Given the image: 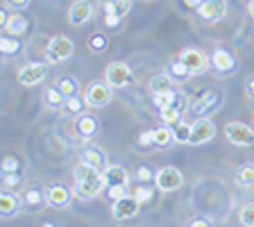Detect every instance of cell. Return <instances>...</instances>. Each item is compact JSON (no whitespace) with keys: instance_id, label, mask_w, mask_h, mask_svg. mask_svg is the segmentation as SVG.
Returning <instances> with one entry per match:
<instances>
[{"instance_id":"cell-22","label":"cell","mask_w":254,"mask_h":227,"mask_svg":"<svg viewBox=\"0 0 254 227\" xmlns=\"http://www.w3.org/2000/svg\"><path fill=\"white\" fill-rule=\"evenodd\" d=\"M5 30L9 32L11 37H21V34H25L27 32V18L21 14H11L9 16V21H7Z\"/></svg>"},{"instance_id":"cell-41","label":"cell","mask_w":254,"mask_h":227,"mask_svg":"<svg viewBox=\"0 0 254 227\" xmlns=\"http://www.w3.org/2000/svg\"><path fill=\"white\" fill-rule=\"evenodd\" d=\"M245 93H248V98L254 102V75L248 79V82H245Z\"/></svg>"},{"instance_id":"cell-7","label":"cell","mask_w":254,"mask_h":227,"mask_svg":"<svg viewBox=\"0 0 254 227\" xmlns=\"http://www.w3.org/2000/svg\"><path fill=\"white\" fill-rule=\"evenodd\" d=\"M216 137V125L209 118H197L190 125V134H189V143L190 146H202V143L211 141Z\"/></svg>"},{"instance_id":"cell-46","label":"cell","mask_w":254,"mask_h":227,"mask_svg":"<svg viewBox=\"0 0 254 227\" xmlns=\"http://www.w3.org/2000/svg\"><path fill=\"white\" fill-rule=\"evenodd\" d=\"M248 14L254 18V0H250V2H248Z\"/></svg>"},{"instance_id":"cell-38","label":"cell","mask_w":254,"mask_h":227,"mask_svg":"<svg viewBox=\"0 0 254 227\" xmlns=\"http://www.w3.org/2000/svg\"><path fill=\"white\" fill-rule=\"evenodd\" d=\"M138 143H141V146H154V130L141 132V137H138Z\"/></svg>"},{"instance_id":"cell-21","label":"cell","mask_w":254,"mask_h":227,"mask_svg":"<svg viewBox=\"0 0 254 227\" xmlns=\"http://www.w3.org/2000/svg\"><path fill=\"white\" fill-rule=\"evenodd\" d=\"M43 100H46V105L50 107V109H59L62 105H66V95L59 91V86H48L46 91H43Z\"/></svg>"},{"instance_id":"cell-35","label":"cell","mask_w":254,"mask_h":227,"mask_svg":"<svg viewBox=\"0 0 254 227\" xmlns=\"http://www.w3.org/2000/svg\"><path fill=\"white\" fill-rule=\"evenodd\" d=\"M105 46H107V39L102 37V34H95V37L89 39V48H91V50H95V53H102V50H105Z\"/></svg>"},{"instance_id":"cell-9","label":"cell","mask_w":254,"mask_h":227,"mask_svg":"<svg viewBox=\"0 0 254 227\" xmlns=\"http://www.w3.org/2000/svg\"><path fill=\"white\" fill-rule=\"evenodd\" d=\"M48 75V66L46 64H25V66H21V71H18V82H21V86H34L39 84V82H43Z\"/></svg>"},{"instance_id":"cell-12","label":"cell","mask_w":254,"mask_h":227,"mask_svg":"<svg viewBox=\"0 0 254 227\" xmlns=\"http://www.w3.org/2000/svg\"><path fill=\"white\" fill-rule=\"evenodd\" d=\"M91 16H93V7H91L89 0H75L68 9V23L73 27H79L84 25Z\"/></svg>"},{"instance_id":"cell-10","label":"cell","mask_w":254,"mask_h":227,"mask_svg":"<svg viewBox=\"0 0 254 227\" xmlns=\"http://www.w3.org/2000/svg\"><path fill=\"white\" fill-rule=\"evenodd\" d=\"M195 11L202 21H206V23L220 21L222 16L227 14V0H204Z\"/></svg>"},{"instance_id":"cell-2","label":"cell","mask_w":254,"mask_h":227,"mask_svg":"<svg viewBox=\"0 0 254 227\" xmlns=\"http://www.w3.org/2000/svg\"><path fill=\"white\" fill-rule=\"evenodd\" d=\"M225 137H227L229 143L241 146V148H250V146H254V130L248 127L245 123L229 121L227 125H225Z\"/></svg>"},{"instance_id":"cell-30","label":"cell","mask_w":254,"mask_h":227,"mask_svg":"<svg viewBox=\"0 0 254 227\" xmlns=\"http://www.w3.org/2000/svg\"><path fill=\"white\" fill-rule=\"evenodd\" d=\"M173 127V132H175V141H180V143H189V134H190V125H184L182 121H177Z\"/></svg>"},{"instance_id":"cell-34","label":"cell","mask_w":254,"mask_h":227,"mask_svg":"<svg viewBox=\"0 0 254 227\" xmlns=\"http://www.w3.org/2000/svg\"><path fill=\"white\" fill-rule=\"evenodd\" d=\"M66 107H68V111H82L86 107V102H84V98L70 95V98H66Z\"/></svg>"},{"instance_id":"cell-19","label":"cell","mask_w":254,"mask_h":227,"mask_svg":"<svg viewBox=\"0 0 254 227\" xmlns=\"http://www.w3.org/2000/svg\"><path fill=\"white\" fill-rule=\"evenodd\" d=\"M180 100H182V95L177 93L175 89L164 91V93H152V102L157 105V109H166V107H170V105L182 107V105H180Z\"/></svg>"},{"instance_id":"cell-14","label":"cell","mask_w":254,"mask_h":227,"mask_svg":"<svg viewBox=\"0 0 254 227\" xmlns=\"http://www.w3.org/2000/svg\"><path fill=\"white\" fill-rule=\"evenodd\" d=\"M70 198H73V191H68L64 184H53L50 189H48V193H46L48 205L55 207V209H62V207H66L70 202Z\"/></svg>"},{"instance_id":"cell-4","label":"cell","mask_w":254,"mask_h":227,"mask_svg":"<svg viewBox=\"0 0 254 227\" xmlns=\"http://www.w3.org/2000/svg\"><path fill=\"white\" fill-rule=\"evenodd\" d=\"M177 59H180V62L184 64L186 69H189L190 75H202V73H206V69H209V62H211V59L206 57L202 50H197V48H184Z\"/></svg>"},{"instance_id":"cell-47","label":"cell","mask_w":254,"mask_h":227,"mask_svg":"<svg viewBox=\"0 0 254 227\" xmlns=\"http://www.w3.org/2000/svg\"><path fill=\"white\" fill-rule=\"evenodd\" d=\"M145 2H150V0H145Z\"/></svg>"},{"instance_id":"cell-8","label":"cell","mask_w":254,"mask_h":227,"mask_svg":"<svg viewBox=\"0 0 254 227\" xmlns=\"http://www.w3.org/2000/svg\"><path fill=\"white\" fill-rule=\"evenodd\" d=\"M107 186L105 177H93V180H75V186H73V196L79 198V200H91L100 193L102 189Z\"/></svg>"},{"instance_id":"cell-3","label":"cell","mask_w":254,"mask_h":227,"mask_svg":"<svg viewBox=\"0 0 254 227\" xmlns=\"http://www.w3.org/2000/svg\"><path fill=\"white\" fill-rule=\"evenodd\" d=\"M132 79H134V73H132V69H129L125 62H111V64H107L105 82H109L114 89H123V86H127Z\"/></svg>"},{"instance_id":"cell-29","label":"cell","mask_w":254,"mask_h":227,"mask_svg":"<svg viewBox=\"0 0 254 227\" xmlns=\"http://www.w3.org/2000/svg\"><path fill=\"white\" fill-rule=\"evenodd\" d=\"M238 218H241V225L254 227V202H248V205L241 207V214H238Z\"/></svg>"},{"instance_id":"cell-37","label":"cell","mask_w":254,"mask_h":227,"mask_svg":"<svg viewBox=\"0 0 254 227\" xmlns=\"http://www.w3.org/2000/svg\"><path fill=\"white\" fill-rule=\"evenodd\" d=\"M107 191H109V198H111V200H118V198L127 196V191H125V184H116V186H107Z\"/></svg>"},{"instance_id":"cell-45","label":"cell","mask_w":254,"mask_h":227,"mask_svg":"<svg viewBox=\"0 0 254 227\" xmlns=\"http://www.w3.org/2000/svg\"><path fill=\"white\" fill-rule=\"evenodd\" d=\"M184 2H186L189 7H195V9H197V7H200L202 2H204V0H184Z\"/></svg>"},{"instance_id":"cell-18","label":"cell","mask_w":254,"mask_h":227,"mask_svg":"<svg viewBox=\"0 0 254 227\" xmlns=\"http://www.w3.org/2000/svg\"><path fill=\"white\" fill-rule=\"evenodd\" d=\"M98 130H100V123H98V118L93 116H79L77 118V134L82 139H91L98 134Z\"/></svg>"},{"instance_id":"cell-6","label":"cell","mask_w":254,"mask_h":227,"mask_svg":"<svg viewBox=\"0 0 254 227\" xmlns=\"http://www.w3.org/2000/svg\"><path fill=\"white\" fill-rule=\"evenodd\" d=\"M73 50H75V43L70 41L68 37H64V34L53 37L50 41H48V48H46L48 59H50V62H55V64L66 62V59L73 55Z\"/></svg>"},{"instance_id":"cell-26","label":"cell","mask_w":254,"mask_h":227,"mask_svg":"<svg viewBox=\"0 0 254 227\" xmlns=\"http://www.w3.org/2000/svg\"><path fill=\"white\" fill-rule=\"evenodd\" d=\"M73 175H75V180H93V177H100L102 173L98 168H93V166H89L86 161H79V164L75 166Z\"/></svg>"},{"instance_id":"cell-15","label":"cell","mask_w":254,"mask_h":227,"mask_svg":"<svg viewBox=\"0 0 254 227\" xmlns=\"http://www.w3.org/2000/svg\"><path fill=\"white\" fill-rule=\"evenodd\" d=\"M211 64H213V69H218V73H229V71L234 69L236 59H234V55L229 53V50H225V48H216L213 55H211Z\"/></svg>"},{"instance_id":"cell-1","label":"cell","mask_w":254,"mask_h":227,"mask_svg":"<svg viewBox=\"0 0 254 227\" xmlns=\"http://www.w3.org/2000/svg\"><path fill=\"white\" fill-rule=\"evenodd\" d=\"M111 89L114 86L109 84V82H91L89 86H86L84 91V102L86 107H93V109H100V107H107L111 102Z\"/></svg>"},{"instance_id":"cell-43","label":"cell","mask_w":254,"mask_h":227,"mask_svg":"<svg viewBox=\"0 0 254 227\" xmlns=\"http://www.w3.org/2000/svg\"><path fill=\"white\" fill-rule=\"evenodd\" d=\"M7 2H9L11 7H18V9H21V7H25V5H30V0H7Z\"/></svg>"},{"instance_id":"cell-36","label":"cell","mask_w":254,"mask_h":227,"mask_svg":"<svg viewBox=\"0 0 254 227\" xmlns=\"http://www.w3.org/2000/svg\"><path fill=\"white\" fill-rule=\"evenodd\" d=\"M136 180L143 182V184H150V180H154V173L148 168V166H141V168L136 170Z\"/></svg>"},{"instance_id":"cell-25","label":"cell","mask_w":254,"mask_h":227,"mask_svg":"<svg viewBox=\"0 0 254 227\" xmlns=\"http://www.w3.org/2000/svg\"><path fill=\"white\" fill-rule=\"evenodd\" d=\"M236 184L245 186V189L254 186V164H245L236 170Z\"/></svg>"},{"instance_id":"cell-23","label":"cell","mask_w":254,"mask_h":227,"mask_svg":"<svg viewBox=\"0 0 254 227\" xmlns=\"http://www.w3.org/2000/svg\"><path fill=\"white\" fill-rule=\"evenodd\" d=\"M175 143V132L170 125H164V127H157L154 130V146L157 148H168Z\"/></svg>"},{"instance_id":"cell-39","label":"cell","mask_w":254,"mask_h":227,"mask_svg":"<svg viewBox=\"0 0 254 227\" xmlns=\"http://www.w3.org/2000/svg\"><path fill=\"white\" fill-rule=\"evenodd\" d=\"M18 168V161H16V159H5V161H2V173H14V170Z\"/></svg>"},{"instance_id":"cell-11","label":"cell","mask_w":254,"mask_h":227,"mask_svg":"<svg viewBox=\"0 0 254 227\" xmlns=\"http://www.w3.org/2000/svg\"><path fill=\"white\" fill-rule=\"evenodd\" d=\"M138 205L141 202L132 196H123L118 198V200H114V207H111V214H114V218L116 221H127V218H134L138 214Z\"/></svg>"},{"instance_id":"cell-24","label":"cell","mask_w":254,"mask_h":227,"mask_svg":"<svg viewBox=\"0 0 254 227\" xmlns=\"http://www.w3.org/2000/svg\"><path fill=\"white\" fill-rule=\"evenodd\" d=\"M173 89V77H170V73H159L154 75L152 79H150V91L152 93H164V91H170Z\"/></svg>"},{"instance_id":"cell-20","label":"cell","mask_w":254,"mask_h":227,"mask_svg":"<svg viewBox=\"0 0 254 227\" xmlns=\"http://www.w3.org/2000/svg\"><path fill=\"white\" fill-rule=\"evenodd\" d=\"M129 9H132V0H107L105 2V11L109 16H116V18L127 16Z\"/></svg>"},{"instance_id":"cell-16","label":"cell","mask_w":254,"mask_h":227,"mask_svg":"<svg viewBox=\"0 0 254 227\" xmlns=\"http://www.w3.org/2000/svg\"><path fill=\"white\" fill-rule=\"evenodd\" d=\"M102 177H105L107 186H116V184H125L127 186V170L123 168V166H118V164L107 166V170L102 173Z\"/></svg>"},{"instance_id":"cell-17","label":"cell","mask_w":254,"mask_h":227,"mask_svg":"<svg viewBox=\"0 0 254 227\" xmlns=\"http://www.w3.org/2000/svg\"><path fill=\"white\" fill-rule=\"evenodd\" d=\"M18 207H21L18 196H14L11 191H2V193H0V212H2L5 218L14 216V214L18 212Z\"/></svg>"},{"instance_id":"cell-27","label":"cell","mask_w":254,"mask_h":227,"mask_svg":"<svg viewBox=\"0 0 254 227\" xmlns=\"http://www.w3.org/2000/svg\"><path fill=\"white\" fill-rule=\"evenodd\" d=\"M159 114H161V121H164L166 125H175L177 121H182V107H177V105H170V107H166V109H159Z\"/></svg>"},{"instance_id":"cell-31","label":"cell","mask_w":254,"mask_h":227,"mask_svg":"<svg viewBox=\"0 0 254 227\" xmlns=\"http://www.w3.org/2000/svg\"><path fill=\"white\" fill-rule=\"evenodd\" d=\"M170 77H175V79H186V77H190V73H189V69H186L184 64L177 59V62L170 64Z\"/></svg>"},{"instance_id":"cell-32","label":"cell","mask_w":254,"mask_h":227,"mask_svg":"<svg viewBox=\"0 0 254 227\" xmlns=\"http://www.w3.org/2000/svg\"><path fill=\"white\" fill-rule=\"evenodd\" d=\"M152 196H154V191L150 189V186H145L143 182H141V186H136V189H134V198H136L141 205H143V202H150V200H152Z\"/></svg>"},{"instance_id":"cell-5","label":"cell","mask_w":254,"mask_h":227,"mask_svg":"<svg viewBox=\"0 0 254 227\" xmlns=\"http://www.w3.org/2000/svg\"><path fill=\"white\" fill-rule=\"evenodd\" d=\"M154 184L161 191L170 193V191H177L184 184V175H182L180 168H175V166H164V168H159L154 173Z\"/></svg>"},{"instance_id":"cell-40","label":"cell","mask_w":254,"mask_h":227,"mask_svg":"<svg viewBox=\"0 0 254 227\" xmlns=\"http://www.w3.org/2000/svg\"><path fill=\"white\" fill-rule=\"evenodd\" d=\"M27 202H30V205H39V202H41V193H39L37 189H30L27 191Z\"/></svg>"},{"instance_id":"cell-13","label":"cell","mask_w":254,"mask_h":227,"mask_svg":"<svg viewBox=\"0 0 254 227\" xmlns=\"http://www.w3.org/2000/svg\"><path fill=\"white\" fill-rule=\"evenodd\" d=\"M79 159H82V161H86L89 166H93V168H98L100 173H105L107 166H109L105 150H100L98 146H89V148H84V150H82V154H79Z\"/></svg>"},{"instance_id":"cell-33","label":"cell","mask_w":254,"mask_h":227,"mask_svg":"<svg viewBox=\"0 0 254 227\" xmlns=\"http://www.w3.org/2000/svg\"><path fill=\"white\" fill-rule=\"evenodd\" d=\"M0 48H2V53L5 55H14L16 50H21V46H18V41H16V37H2L0 39Z\"/></svg>"},{"instance_id":"cell-44","label":"cell","mask_w":254,"mask_h":227,"mask_svg":"<svg viewBox=\"0 0 254 227\" xmlns=\"http://www.w3.org/2000/svg\"><path fill=\"white\" fill-rule=\"evenodd\" d=\"M190 225H202V227H209V225H211V221H206V218H193V221H190Z\"/></svg>"},{"instance_id":"cell-42","label":"cell","mask_w":254,"mask_h":227,"mask_svg":"<svg viewBox=\"0 0 254 227\" xmlns=\"http://www.w3.org/2000/svg\"><path fill=\"white\" fill-rule=\"evenodd\" d=\"M2 182H5L7 186H14V184H18V175H16V173H5Z\"/></svg>"},{"instance_id":"cell-28","label":"cell","mask_w":254,"mask_h":227,"mask_svg":"<svg viewBox=\"0 0 254 227\" xmlns=\"http://www.w3.org/2000/svg\"><path fill=\"white\" fill-rule=\"evenodd\" d=\"M57 86L59 91H62L66 98H70V95H77V82H75L70 75H64V77L57 79Z\"/></svg>"}]
</instances>
